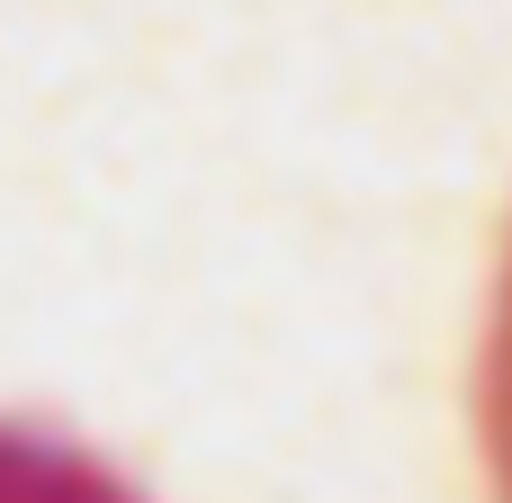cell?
I'll list each match as a JSON object with an SVG mask.
<instances>
[{"label": "cell", "instance_id": "obj_2", "mask_svg": "<svg viewBox=\"0 0 512 503\" xmlns=\"http://www.w3.org/2000/svg\"><path fill=\"white\" fill-rule=\"evenodd\" d=\"M477 450H486V495L512 503V234L486 306V351H477Z\"/></svg>", "mask_w": 512, "mask_h": 503}, {"label": "cell", "instance_id": "obj_1", "mask_svg": "<svg viewBox=\"0 0 512 503\" xmlns=\"http://www.w3.org/2000/svg\"><path fill=\"white\" fill-rule=\"evenodd\" d=\"M0 503H153V495H135L99 450L0 414Z\"/></svg>", "mask_w": 512, "mask_h": 503}]
</instances>
